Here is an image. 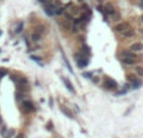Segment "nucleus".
Returning <instances> with one entry per match:
<instances>
[{"mask_svg":"<svg viewBox=\"0 0 143 138\" xmlns=\"http://www.w3.org/2000/svg\"><path fill=\"white\" fill-rule=\"evenodd\" d=\"M117 87H118L117 82L114 79H111V78H107V79L104 81V83H103V88H106L108 90H115Z\"/></svg>","mask_w":143,"mask_h":138,"instance_id":"f257e3e1","label":"nucleus"},{"mask_svg":"<svg viewBox=\"0 0 143 138\" xmlns=\"http://www.w3.org/2000/svg\"><path fill=\"white\" fill-rule=\"evenodd\" d=\"M122 58H128V59H137V54L132 50H123L120 52Z\"/></svg>","mask_w":143,"mask_h":138,"instance_id":"f03ea898","label":"nucleus"},{"mask_svg":"<svg viewBox=\"0 0 143 138\" xmlns=\"http://www.w3.org/2000/svg\"><path fill=\"white\" fill-rule=\"evenodd\" d=\"M134 35H136V31H134L133 29H131V28H127L126 30H123V31H122V36H123V38H126V39L133 38Z\"/></svg>","mask_w":143,"mask_h":138,"instance_id":"7ed1b4c3","label":"nucleus"},{"mask_svg":"<svg viewBox=\"0 0 143 138\" xmlns=\"http://www.w3.org/2000/svg\"><path fill=\"white\" fill-rule=\"evenodd\" d=\"M23 108L25 109V112H33V110L35 109L34 106H33V103L29 102V101H24V102H23Z\"/></svg>","mask_w":143,"mask_h":138,"instance_id":"20e7f679","label":"nucleus"},{"mask_svg":"<svg viewBox=\"0 0 143 138\" xmlns=\"http://www.w3.org/2000/svg\"><path fill=\"white\" fill-rule=\"evenodd\" d=\"M142 49H143V44H142V43H133V44L131 45V48H129V50H132V52H134V53L141 52Z\"/></svg>","mask_w":143,"mask_h":138,"instance_id":"39448f33","label":"nucleus"},{"mask_svg":"<svg viewBox=\"0 0 143 138\" xmlns=\"http://www.w3.org/2000/svg\"><path fill=\"white\" fill-rule=\"evenodd\" d=\"M127 28H129L127 23H120V24H118V25H115V27H114V30H115V31H119V33H122L123 30H126Z\"/></svg>","mask_w":143,"mask_h":138,"instance_id":"423d86ee","label":"nucleus"},{"mask_svg":"<svg viewBox=\"0 0 143 138\" xmlns=\"http://www.w3.org/2000/svg\"><path fill=\"white\" fill-rule=\"evenodd\" d=\"M63 83L65 84V87L68 88V90H69V92L74 93V87H73V84L69 82V79H68V78H63Z\"/></svg>","mask_w":143,"mask_h":138,"instance_id":"0eeeda50","label":"nucleus"},{"mask_svg":"<svg viewBox=\"0 0 143 138\" xmlns=\"http://www.w3.org/2000/svg\"><path fill=\"white\" fill-rule=\"evenodd\" d=\"M104 9H106L107 14H109V15H114V14H115V10H114V8H113L111 4H107V5L104 6Z\"/></svg>","mask_w":143,"mask_h":138,"instance_id":"6e6552de","label":"nucleus"},{"mask_svg":"<svg viewBox=\"0 0 143 138\" xmlns=\"http://www.w3.org/2000/svg\"><path fill=\"white\" fill-rule=\"evenodd\" d=\"M122 62H123V64H126V65H134V64H136V59L123 58V59H122Z\"/></svg>","mask_w":143,"mask_h":138,"instance_id":"1a4fd4ad","label":"nucleus"},{"mask_svg":"<svg viewBox=\"0 0 143 138\" xmlns=\"http://www.w3.org/2000/svg\"><path fill=\"white\" fill-rule=\"evenodd\" d=\"M134 73H136L138 77H143V67L136 65V67H134Z\"/></svg>","mask_w":143,"mask_h":138,"instance_id":"9d476101","label":"nucleus"},{"mask_svg":"<svg viewBox=\"0 0 143 138\" xmlns=\"http://www.w3.org/2000/svg\"><path fill=\"white\" fill-rule=\"evenodd\" d=\"M62 112L67 115V117H69V118H73V114L70 113V110H68V108H65V107H62Z\"/></svg>","mask_w":143,"mask_h":138,"instance_id":"9b49d317","label":"nucleus"},{"mask_svg":"<svg viewBox=\"0 0 143 138\" xmlns=\"http://www.w3.org/2000/svg\"><path fill=\"white\" fill-rule=\"evenodd\" d=\"M31 39H33V42H39L40 40V34L39 33H33L31 34Z\"/></svg>","mask_w":143,"mask_h":138,"instance_id":"f8f14e48","label":"nucleus"},{"mask_svg":"<svg viewBox=\"0 0 143 138\" xmlns=\"http://www.w3.org/2000/svg\"><path fill=\"white\" fill-rule=\"evenodd\" d=\"M127 79H128L129 82H132V83H133V82H136V81H137V78H136V75H133V74H128V75H127Z\"/></svg>","mask_w":143,"mask_h":138,"instance_id":"ddd939ff","label":"nucleus"},{"mask_svg":"<svg viewBox=\"0 0 143 138\" xmlns=\"http://www.w3.org/2000/svg\"><path fill=\"white\" fill-rule=\"evenodd\" d=\"M27 84H28V81H27V79H24V78H23V79H20V81H19V85L22 87V88H23V87H25Z\"/></svg>","mask_w":143,"mask_h":138,"instance_id":"4468645a","label":"nucleus"},{"mask_svg":"<svg viewBox=\"0 0 143 138\" xmlns=\"http://www.w3.org/2000/svg\"><path fill=\"white\" fill-rule=\"evenodd\" d=\"M63 13H64V9H63V8H55V10H54V14H58V15L63 14Z\"/></svg>","mask_w":143,"mask_h":138,"instance_id":"2eb2a0df","label":"nucleus"},{"mask_svg":"<svg viewBox=\"0 0 143 138\" xmlns=\"http://www.w3.org/2000/svg\"><path fill=\"white\" fill-rule=\"evenodd\" d=\"M64 16L67 18V22H72V20H74V18H73L70 14H68V13H64Z\"/></svg>","mask_w":143,"mask_h":138,"instance_id":"dca6fc26","label":"nucleus"},{"mask_svg":"<svg viewBox=\"0 0 143 138\" xmlns=\"http://www.w3.org/2000/svg\"><path fill=\"white\" fill-rule=\"evenodd\" d=\"M132 87H133V88H138V87H141V82H139V81L133 82V83H132Z\"/></svg>","mask_w":143,"mask_h":138,"instance_id":"f3484780","label":"nucleus"},{"mask_svg":"<svg viewBox=\"0 0 143 138\" xmlns=\"http://www.w3.org/2000/svg\"><path fill=\"white\" fill-rule=\"evenodd\" d=\"M5 74H6V70L4 68H0V78H3Z\"/></svg>","mask_w":143,"mask_h":138,"instance_id":"a211bd4d","label":"nucleus"},{"mask_svg":"<svg viewBox=\"0 0 143 138\" xmlns=\"http://www.w3.org/2000/svg\"><path fill=\"white\" fill-rule=\"evenodd\" d=\"M72 31H73V33H77V31H78V27H77V25H73V28H72Z\"/></svg>","mask_w":143,"mask_h":138,"instance_id":"6ab92c4d","label":"nucleus"},{"mask_svg":"<svg viewBox=\"0 0 143 138\" xmlns=\"http://www.w3.org/2000/svg\"><path fill=\"white\" fill-rule=\"evenodd\" d=\"M79 13V8H73V14H78Z\"/></svg>","mask_w":143,"mask_h":138,"instance_id":"aec40b11","label":"nucleus"},{"mask_svg":"<svg viewBox=\"0 0 143 138\" xmlns=\"http://www.w3.org/2000/svg\"><path fill=\"white\" fill-rule=\"evenodd\" d=\"M15 138H24V134L23 133H19V134L15 136Z\"/></svg>","mask_w":143,"mask_h":138,"instance_id":"412c9836","label":"nucleus"},{"mask_svg":"<svg viewBox=\"0 0 143 138\" xmlns=\"http://www.w3.org/2000/svg\"><path fill=\"white\" fill-rule=\"evenodd\" d=\"M83 77H88V78H90L92 74H90V73H83Z\"/></svg>","mask_w":143,"mask_h":138,"instance_id":"4be33fe9","label":"nucleus"},{"mask_svg":"<svg viewBox=\"0 0 143 138\" xmlns=\"http://www.w3.org/2000/svg\"><path fill=\"white\" fill-rule=\"evenodd\" d=\"M63 28H65V30H68V28H69V24H68V23L63 24Z\"/></svg>","mask_w":143,"mask_h":138,"instance_id":"5701e85b","label":"nucleus"},{"mask_svg":"<svg viewBox=\"0 0 143 138\" xmlns=\"http://www.w3.org/2000/svg\"><path fill=\"white\" fill-rule=\"evenodd\" d=\"M0 126H3V121H1V117H0Z\"/></svg>","mask_w":143,"mask_h":138,"instance_id":"b1692460","label":"nucleus"},{"mask_svg":"<svg viewBox=\"0 0 143 138\" xmlns=\"http://www.w3.org/2000/svg\"><path fill=\"white\" fill-rule=\"evenodd\" d=\"M141 20H142V23H143V15H142V18H141Z\"/></svg>","mask_w":143,"mask_h":138,"instance_id":"393cba45","label":"nucleus"},{"mask_svg":"<svg viewBox=\"0 0 143 138\" xmlns=\"http://www.w3.org/2000/svg\"><path fill=\"white\" fill-rule=\"evenodd\" d=\"M141 6H142V8H143V1H142V3H141Z\"/></svg>","mask_w":143,"mask_h":138,"instance_id":"a878e982","label":"nucleus"},{"mask_svg":"<svg viewBox=\"0 0 143 138\" xmlns=\"http://www.w3.org/2000/svg\"><path fill=\"white\" fill-rule=\"evenodd\" d=\"M141 31H142V34H143V29H141Z\"/></svg>","mask_w":143,"mask_h":138,"instance_id":"bb28decb","label":"nucleus"}]
</instances>
